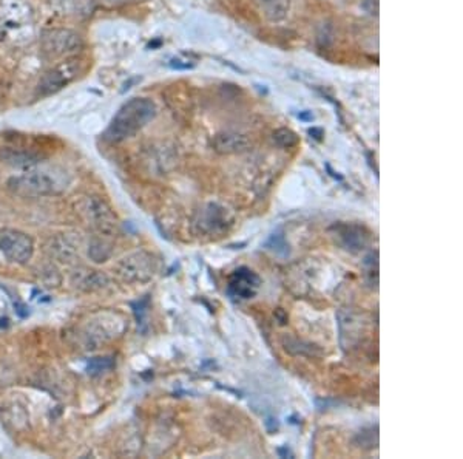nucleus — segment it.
<instances>
[{"mask_svg":"<svg viewBox=\"0 0 463 459\" xmlns=\"http://www.w3.org/2000/svg\"><path fill=\"white\" fill-rule=\"evenodd\" d=\"M2 39L15 44L27 42L33 29V14L23 0H2L0 4Z\"/></svg>","mask_w":463,"mask_h":459,"instance_id":"nucleus-3","label":"nucleus"},{"mask_svg":"<svg viewBox=\"0 0 463 459\" xmlns=\"http://www.w3.org/2000/svg\"><path fill=\"white\" fill-rule=\"evenodd\" d=\"M83 70V62L77 58H67L64 62H59L56 67L50 68L37 84V90L42 96L58 93L62 88L69 86L77 79Z\"/></svg>","mask_w":463,"mask_h":459,"instance_id":"nucleus-5","label":"nucleus"},{"mask_svg":"<svg viewBox=\"0 0 463 459\" xmlns=\"http://www.w3.org/2000/svg\"><path fill=\"white\" fill-rule=\"evenodd\" d=\"M88 255L96 263L107 262V258L112 255L110 244L104 240H93L88 248Z\"/></svg>","mask_w":463,"mask_h":459,"instance_id":"nucleus-16","label":"nucleus"},{"mask_svg":"<svg viewBox=\"0 0 463 459\" xmlns=\"http://www.w3.org/2000/svg\"><path fill=\"white\" fill-rule=\"evenodd\" d=\"M108 283L107 275L102 272H98V271H85V274H82V277L77 280V288L85 291V293H90V291H96L104 288Z\"/></svg>","mask_w":463,"mask_h":459,"instance_id":"nucleus-14","label":"nucleus"},{"mask_svg":"<svg viewBox=\"0 0 463 459\" xmlns=\"http://www.w3.org/2000/svg\"><path fill=\"white\" fill-rule=\"evenodd\" d=\"M168 65L175 68V70H190V68L195 67V62H192L189 59H182V58H175L168 62Z\"/></svg>","mask_w":463,"mask_h":459,"instance_id":"nucleus-20","label":"nucleus"},{"mask_svg":"<svg viewBox=\"0 0 463 459\" xmlns=\"http://www.w3.org/2000/svg\"><path fill=\"white\" fill-rule=\"evenodd\" d=\"M213 149L224 155L243 153L250 149L249 138L241 133H220L213 138Z\"/></svg>","mask_w":463,"mask_h":459,"instance_id":"nucleus-10","label":"nucleus"},{"mask_svg":"<svg viewBox=\"0 0 463 459\" xmlns=\"http://www.w3.org/2000/svg\"><path fill=\"white\" fill-rule=\"evenodd\" d=\"M58 13L72 18H87L95 10V0H50Z\"/></svg>","mask_w":463,"mask_h":459,"instance_id":"nucleus-11","label":"nucleus"},{"mask_svg":"<svg viewBox=\"0 0 463 459\" xmlns=\"http://www.w3.org/2000/svg\"><path fill=\"white\" fill-rule=\"evenodd\" d=\"M0 251L10 262L23 265L33 257L34 241L25 232L5 227L0 229Z\"/></svg>","mask_w":463,"mask_h":459,"instance_id":"nucleus-7","label":"nucleus"},{"mask_svg":"<svg viewBox=\"0 0 463 459\" xmlns=\"http://www.w3.org/2000/svg\"><path fill=\"white\" fill-rule=\"evenodd\" d=\"M114 368V359L110 356H104V357H93L88 361L87 365V371L90 374H100L105 371H110Z\"/></svg>","mask_w":463,"mask_h":459,"instance_id":"nucleus-18","label":"nucleus"},{"mask_svg":"<svg viewBox=\"0 0 463 459\" xmlns=\"http://www.w3.org/2000/svg\"><path fill=\"white\" fill-rule=\"evenodd\" d=\"M258 288H260V277L253 271L247 270V267L236 270L235 274L232 275L229 283L230 294L239 298L253 297L257 294Z\"/></svg>","mask_w":463,"mask_h":459,"instance_id":"nucleus-9","label":"nucleus"},{"mask_svg":"<svg viewBox=\"0 0 463 459\" xmlns=\"http://www.w3.org/2000/svg\"><path fill=\"white\" fill-rule=\"evenodd\" d=\"M69 185V175L54 166L29 167L8 181V190L23 198H37L62 194Z\"/></svg>","mask_w":463,"mask_h":459,"instance_id":"nucleus-1","label":"nucleus"},{"mask_svg":"<svg viewBox=\"0 0 463 459\" xmlns=\"http://www.w3.org/2000/svg\"><path fill=\"white\" fill-rule=\"evenodd\" d=\"M114 271L119 279L127 283L149 281L156 272V262L147 252H135L119 260L114 266Z\"/></svg>","mask_w":463,"mask_h":459,"instance_id":"nucleus-6","label":"nucleus"},{"mask_svg":"<svg viewBox=\"0 0 463 459\" xmlns=\"http://www.w3.org/2000/svg\"><path fill=\"white\" fill-rule=\"evenodd\" d=\"M361 8L369 16H378V10H380V0H361Z\"/></svg>","mask_w":463,"mask_h":459,"instance_id":"nucleus-19","label":"nucleus"},{"mask_svg":"<svg viewBox=\"0 0 463 459\" xmlns=\"http://www.w3.org/2000/svg\"><path fill=\"white\" fill-rule=\"evenodd\" d=\"M2 158L13 166H34L39 163V157L33 152L22 149H6L2 152Z\"/></svg>","mask_w":463,"mask_h":459,"instance_id":"nucleus-13","label":"nucleus"},{"mask_svg":"<svg viewBox=\"0 0 463 459\" xmlns=\"http://www.w3.org/2000/svg\"><path fill=\"white\" fill-rule=\"evenodd\" d=\"M255 4H257L262 18L278 24L289 16L292 0H255Z\"/></svg>","mask_w":463,"mask_h":459,"instance_id":"nucleus-12","label":"nucleus"},{"mask_svg":"<svg viewBox=\"0 0 463 459\" xmlns=\"http://www.w3.org/2000/svg\"><path fill=\"white\" fill-rule=\"evenodd\" d=\"M274 141L276 145H280L283 149H290L295 147L300 140L297 133L292 132L290 128H280L274 133Z\"/></svg>","mask_w":463,"mask_h":459,"instance_id":"nucleus-17","label":"nucleus"},{"mask_svg":"<svg viewBox=\"0 0 463 459\" xmlns=\"http://www.w3.org/2000/svg\"><path fill=\"white\" fill-rule=\"evenodd\" d=\"M51 251L62 262H72V258L77 254L76 244L65 239V237H59V239L54 240Z\"/></svg>","mask_w":463,"mask_h":459,"instance_id":"nucleus-15","label":"nucleus"},{"mask_svg":"<svg viewBox=\"0 0 463 459\" xmlns=\"http://www.w3.org/2000/svg\"><path fill=\"white\" fill-rule=\"evenodd\" d=\"M156 117V105L149 98H133L123 104L108 126L105 138L112 142H121L135 136Z\"/></svg>","mask_w":463,"mask_h":459,"instance_id":"nucleus-2","label":"nucleus"},{"mask_svg":"<svg viewBox=\"0 0 463 459\" xmlns=\"http://www.w3.org/2000/svg\"><path fill=\"white\" fill-rule=\"evenodd\" d=\"M82 213L88 220V223L96 229L99 235L113 237L116 231H118L116 215L102 198L88 197L83 203Z\"/></svg>","mask_w":463,"mask_h":459,"instance_id":"nucleus-8","label":"nucleus"},{"mask_svg":"<svg viewBox=\"0 0 463 459\" xmlns=\"http://www.w3.org/2000/svg\"><path fill=\"white\" fill-rule=\"evenodd\" d=\"M42 53L50 59L69 58L79 53L83 47L82 37L73 29L53 28L41 37Z\"/></svg>","mask_w":463,"mask_h":459,"instance_id":"nucleus-4","label":"nucleus"}]
</instances>
